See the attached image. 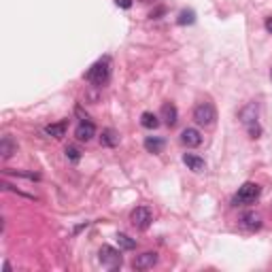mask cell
Wrapping results in <instances>:
<instances>
[{
	"label": "cell",
	"mask_w": 272,
	"mask_h": 272,
	"mask_svg": "<svg viewBox=\"0 0 272 272\" xmlns=\"http://www.w3.org/2000/svg\"><path fill=\"white\" fill-rule=\"evenodd\" d=\"M194 122L198 126H204V128H211L215 122H217V111L211 102H200L194 109Z\"/></svg>",
	"instance_id": "obj_4"
},
{
	"label": "cell",
	"mask_w": 272,
	"mask_h": 272,
	"mask_svg": "<svg viewBox=\"0 0 272 272\" xmlns=\"http://www.w3.org/2000/svg\"><path fill=\"white\" fill-rule=\"evenodd\" d=\"M194 21H196V13L194 11H181L179 13L177 23H181V26H185V23H194Z\"/></svg>",
	"instance_id": "obj_19"
},
{
	"label": "cell",
	"mask_w": 272,
	"mask_h": 272,
	"mask_svg": "<svg viewBox=\"0 0 272 272\" xmlns=\"http://www.w3.org/2000/svg\"><path fill=\"white\" fill-rule=\"evenodd\" d=\"M130 221H132L134 228L147 230L151 226V221H153V215H151V211L147 206H136V209L130 213Z\"/></svg>",
	"instance_id": "obj_5"
},
{
	"label": "cell",
	"mask_w": 272,
	"mask_h": 272,
	"mask_svg": "<svg viewBox=\"0 0 272 272\" xmlns=\"http://www.w3.org/2000/svg\"><path fill=\"white\" fill-rule=\"evenodd\" d=\"M47 136H53V138H62L66 134V122H58V124H49L45 128Z\"/></svg>",
	"instance_id": "obj_15"
},
{
	"label": "cell",
	"mask_w": 272,
	"mask_h": 272,
	"mask_svg": "<svg viewBox=\"0 0 272 272\" xmlns=\"http://www.w3.org/2000/svg\"><path fill=\"white\" fill-rule=\"evenodd\" d=\"M66 157H68L73 164H77L79 159H81V151H79L77 147H66Z\"/></svg>",
	"instance_id": "obj_20"
},
{
	"label": "cell",
	"mask_w": 272,
	"mask_h": 272,
	"mask_svg": "<svg viewBox=\"0 0 272 272\" xmlns=\"http://www.w3.org/2000/svg\"><path fill=\"white\" fill-rule=\"evenodd\" d=\"M15 151H17V142L11 136H2V140H0V155H2V159H9Z\"/></svg>",
	"instance_id": "obj_12"
},
{
	"label": "cell",
	"mask_w": 272,
	"mask_h": 272,
	"mask_svg": "<svg viewBox=\"0 0 272 272\" xmlns=\"http://www.w3.org/2000/svg\"><path fill=\"white\" fill-rule=\"evenodd\" d=\"M183 164H185L191 172H204L206 170V162L202 157H198L194 153H185L183 155Z\"/></svg>",
	"instance_id": "obj_10"
},
{
	"label": "cell",
	"mask_w": 272,
	"mask_h": 272,
	"mask_svg": "<svg viewBox=\"0 0 272 272\" xmlns=\"http://www.w3.org/2000/svg\"><path fill=\"white\" fill-rule=\"evenodd\" d=\"M260 194H262V187L258 185V183H253V181H247L245 185H241V187H238V191H236L234 200H232V204H234V206L253 204L255 200L260 198Z\"/></svg>",
	"instance_id": "obj_2"
},
{
	"label": "cell",
	"mask_w": 272,
	"mask_h": 272,
	"mask_svg": "<svg viewBox=\"0 0 272 272\" xmlns=\"http://www.w3.org/2000/svg\"><path fill=\"white\" fill-rule=\"evenodd\" d=\"M181 142L187 149L200 147L202 145V134H200V130H196V128H185V130L181 132Z\"/></svg>",
	"instance_id": "obj_7"
},
{
	"label": "cell",
	"mask_w": 272,
	"mask_h": 272,
	"mask_svg": "<svg viewBox=\"0 0 272 272\" xmlns=\"http://www.w3.org/2000/svg\"><path fill=\"white\" fill-rule=\"evenodd\" d=\"M140 126L147 128V130H155L159 126V117L155 113H151V111H145V113L140 115Z\"/></svg>",
	"instance_id": "obj_14"
},
{
	"label": "cell",
	"mask_w": 272,
	"mask_h": 272,
	"mask_svg": "<svg viewBox=\"0 0 272 272\" xmlns=\"http://www.w3.org/2000/svg\"><path fill=\"white\" fill-rule=\"evenodd\" d=\"M142 145H145V149L149 151V153L157 155V153H162V151H164L166 142H164V138H159V136H147Z\"/></svg>",
	"instance_id": "obj_11"
},
{
	"label": "cell",
	"mask_w": 272,
	"mask_h": 272,
	"mask_svg": "<svg viewBox=\"0 0 272 272\" xmlns=\"http://www.w3.org/2000/svg\"><path fill=\"white\" fill-rule=\"evenodd\" d=\"M264 26H266V30H268L270 34H272V17H268V19H266V23H264Z\"/></svg>",
	"instance_id": "obj_22"
},
{
	"label": "cell",
	"mask_w": 272,
	"mask_h": 272,
	"mask_svg": "<svg viewBox=\"0 0 272 272\" xmlns=\"http://www.w3.org/2000/svg\"><path fill=\"white\" fill-rule=\"evenodd\" d=\"M241 223H243L245 228H249V230H258L262 226V217H260L258 213H245Z\"/></svg>",
	"instance_id": "obj_16"
},
{
	"label": "cell",
	"mask_w": 272,
	"mask_h": 272,
	"mask_svg": "<svg viewBox=\"0 0 272 272\" xmlns=\"http://www.w3.org/2000/svg\"><path fill=\"white\" fill-rule=\"evenodd\" d=\"M241 122L245 126H251V124L258 122V105H255V102H251L249 107H245L241 111Z\"/></svg>",
	"instance_id": "obj_13"
},
{
	"label": "cell",
	"mask_w": 272,
	"mask_h": 272,
	"mask_svg": "<svg viewBox=\"0 0 272 272\" xmlns=\"http://www.w3.org/2000/svg\"><path fill=\"white\" fill-rule=\"evenodd\" d=\"M140 2H159V0H140Z\"/></svg>",
	"instance_id": "obj_23"
},
{
	"label": "cell",
	"mask_w": 272,
	"mask_h": 272,
	"mask_svg": "<svg viewBox=\"0 0 272 272\" xmlns=\"http://www.w3.org/2000/svg\"><path fill=\"white\" fill-rule=\"evenodd\" d=\"M162 119H164V124L168 128H172L174 124H177L179 111H177V107H174L172 102H164V105H162Z\"/></svg>",
	"instance_id": "obj_9"
},
{
	"label": "cell",
	"mask_w": 272,
	"mask_h": 272,
	"mask_svg": "<svg viewBox=\"0 0 272 272\" xmlns=\"http://www.w3.org/2000/svg\"><path fill=\"white\" fill-rule=\"evenodd\" d=\"M115 4L119 6V9H130V6H132V0H115Z\"/></svg>",
	"instance_id": "obj_21"
},
{
	"label": "cell",
	"mask_w": 272,
	"mask_h": 272,
	"mask_svg": "<svg viewBox=\"0 0 272 272\" xmlns=\"http://www.w3.org/2000/svg\"><path fill=\"white\" fill-rule=\"evenodd\" d=\"M157 260H159V255L155 251H145L132 260V268L134 270H151L157 264Z\"/></svg>",
	"instance_id": "obj_6"
},
{
	"label": "cell",
	"mask_w": 272,
	"mask_h": 272,
	"mask_svg": "<svg viewBox=\"0 0 272 272\" xmlns=\"http://www.w3.org/2000/svg\"><path fill=\"white\" fill-rule=\"evenodd\" d=\"M117 243H119V249H124V251L136 249V241H134V238H130L128 234H117Z\"/></svg>",
	"instance_id": "obj_18"
},
{
	"label": "cell",
	"mask_w": 272,
	"mask_h": 272,
	"mask_svg": "<svg viewBox=\"0 0 272 272\" xmlns=\"http://www.w3.org/2000/svg\"><path fill=\"white\" fill-rule=\"evenodd\" d=\"M100 142L105 147H115L119 142V134L115 130H105V132H102V136H100Z\"/></svg>",
	"instance_id": "obj_17"
},
{
	"label": "cell",
	"mask_w": 272,
	"mask_h": 272,
	"mask_svg": "<svg viewBox=\"0 0 272 272\" xmlns=\"http://www.w3.org/2000/svg\"><path fill=\"white\" fill-rule=\"evenodd\" d=\"M75 136L79 140H92L94 136H96V126L90 122V119H81L79 122V126H77V130H75Z\"/></svg>",
	"instance_id": "obj_8"
},
{
	"label": "cell",
	"mask_w": 272,
	"mask_h": 272,
	"mask_svg": "<svg viewBox=\"0 0 272 272\" xmlns=\"http://www.w3.org/2000/svg\"><path fill=\"white\" fill-rule=\"evenodd\" d=\"M85 79L98 87L107 85L111 79V58L109 55H105V58H100L96 64H92V68L85 73Z\"/></svg>",
	"instance_id": "obj_1"
},
{
	"label": "cell",
	"mask_w": 272,
	"mask_h": 272,
	"mask_svg": "<svg viewBox=\"0 0 272 272\" xmlns=\"http://www.w3.org/2000/svg\"><path fill=\"white\" fill-rule=\"evenodd\" d=\"M98 260L102 264V268H107V270H119V268H122V264H124L122 251H117L115 247H111V245H102L100 247Z\"/></svg>",
	"instance_id": "obj_3"
}]
</instances>
